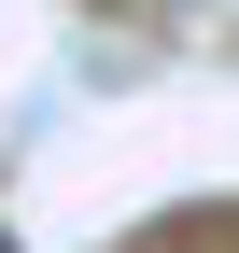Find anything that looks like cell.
<instances>
[{"mask_svg":"<svg viewBox=\"0 0 239 253\" xmlns=\"http://www.w3.org/2000/svg\"><path fill=\"white\" fill-rule=\"evenodd\" d=\"M0 253H14V239H0Z\"/></svg>","mask_w":239,"mask_h":253,"instance_id":"6da1fadb","label":"cell"}]
</instances>
